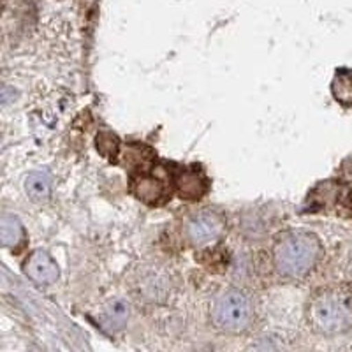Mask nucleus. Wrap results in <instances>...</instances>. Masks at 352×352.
Returning a JSON list of instances; mask_svg holds the SVG:
<instances>
[{
    "instance_id": "4",
    "label": "nucleus",
    "mask_w": 352,
    "mask_h": 352,
    "mask_svg": "<svg viewBox=\"0 0 352 352\" xmlns=\"http://www.w3.org/2000/svg\"><path fill=\"white\" fill-rule=\"evenodd\" d=\"M226 220L220 213L213 210H201L194 213L187 222V238L196 247H204L219 240L220 234L224 232Z\"/></svg>"
},
{
    "instance_id": "5",
    "label": "nucleus",
    "mask_w": 352,
    "mask_h": 352,
    "mask_svg": "<svg viewBox=\"0 0 352 352\" xmlns=\"http://www.w3.org/2000/svg\"><path fill=\"white\" fill-rule=\"evenodd\" d=\"M23 272L37 285H50L58 280L60 276V270L56 263L44 250H36L27 257Z\"/></svg>"
},
{
    "instance_id": "12",
    "label": "nucleus",
    "mask_w": 352,
    "mask_h": 352,
    "mask_svg": "<svg viewBox=\"0 0 352 352\" xmlns=\"http://www.w3.org/2000/svg\"><path fill=\"white\" fill-rule=\"evenodd\" d=\"M336 212L345 219L352 220V184H340L335 201Z\"/></svg>"
},
{
    "instance_id": "8",
    "label": "nucleus",
    "mask_w": 352,
    "mask_h": 352,
    "mask_svg": "<svg viewBox=\"0 0 352 352\" xmlns=\"http://www.w3.org/2000/svg\"><path fill=\"white\" fill-rule=\"evenodd\" d=\"M129 314H131V308L124 300L111 301L100 316V324L104 326L108 331H120L127 322Z\"/></svg>"
},
{
    "instance_id": "11",
    "label": "nucleus",
    "mask_w": 352,
    "mask_h": 352,
    "mask_svg": "<svg viewBox=\"0 0 352 352\" xmlns=\"http://www.w3.org/2000/svg\"><path fill=\"white\" fill-rule=\"evenodd\" d=\"M21 240H23V228L20 220L12 215L0 217V245L16 247Z\"/></svg>"
},
{
    "instance_id": "10",
    "label": "nucleus",
    "mask_w": 352,
    "mask_h": 352,
    "mask_svg": "<svg viewBox=\"0 0 352 352\" xmlns=\"http://www.w3.org/2000/svg\"><path fill=\"white\" fill-rule=\"evenodd\" d=\"M25 190L34 201H46L52 196V176L46 171H36L28 175L25 182Z\"/></svg>"
},
{
    "instance_id": "9",
    "label": "nucleus",
    "mask_w": 352,
    "mask_h": 352,
    "mask_svg": "<svg viewBox=\"0 0 352 352\" xmlns=\"http://www.w3.org/2000/svg\"><path fill=\"white\" fill-rule=\"evenodd\" d=\"M331 94L344 108H352V69H338L331 81Z\"/></svg>"
},
{
    "instance_id": "14",
    "label": "nucleus",
    "mask_w": 352,
    "mask_h": 352,
    "mask_svg": "<svg viewBox=\"0 0 352 352\" xmlns=\"http://www.w3.org/2000/svg\"><path fill=\"white\" fill-rule=\"evenodd\" d=\"M340 180L344 184H352V157L344 160V164L340 168Z\"/></svg>"
},
{
    "instance_id": "1",
    "label": "nucleus",
    "mask_w": 352,
    "mask_h": 352,
    "mask_svg": "<svg viewBox=\"0 0 352 352\" xmlns=\"http://www.w3.org/2000/svg\"><path fill=\"white\" fill-rule=\"evenodd\" d=\"M308 328L324 338H336L352 333V287L329 284L310 294L305 305Z\"/></svg>"
},
{
    "instance_id": "7",
    "label": "nucleus",
    "mask_w": 352,
    "mask_h": 352,
    "mask_svg": "<svg viewBox=\"0 0 352 352\" xmlns=\"http://www.w3.org/2000/svg\"><path fill=\"white\" fill-rule=\"evenodd\" d=\"M206 188V180L196 171H182L176 178V190L184 199H201Z\"/></svg>"
},
{
    "instance_id": "6",
    "label": "nucleus",
    "mask_w": 352,
    "mask_h": 352,
    "mask_svg": "<svg viewBox=\"0 0 352 352\" xmlns=\"http://www.w3.org/2000/svg\"><path fill=\"white\" fill-rule=\"evenodd\" d=\"M132 192L140 201L146 204H157L164 199L166 184L155 176H140L134 182Z\"/></svg>"
},
{
    "instance_id": "3",
    "label": "nucleus",
    "mask_w": 352,
    "mask_h": 352,
    "mask_svg": "<svg viewBox=\"0 0 352 352\" xmlns=\"http://www.w3.org/2000/svg\"><path fill=\"white\" fill-rule=\"evenodd\" d=\"M256 308L247 292L228 289L217 294L210 307L213 328L226 335H243L254 326Z\"/></svg>"
},
{
    "instance_id": "13",
    "label": "nucleus",
    "mask_w": 352,
    "mask_h": 352,
    "mask_svg": "<svg viewBox=\"0 0 352 352\" xmlns=\"http://www.w3.org/2000/svg\"><path fill=\"white\" fill-rule=\"evenodd\" d=\"M97 150L102 157H115L120 148V143H118V138L115 134H109V132H100L97 136Z\"/></svg>"
},
{
    "instance_id": "2",
    "label": "nucleus",
    "mask_w": 352,
    "mask_h": 352,
    "mask_svg": "<svg viewBox=\"0 0 352 352\" xmlns=\"http://www.w3.org/2000/svg\"><path fill=\"white\" fill-rule=\"evenodd\" d=\"M324 257L319 236L310 231H287L278 236L272 250L273 270L284 280H305Z\"/></svg>"
}]
</instances>
